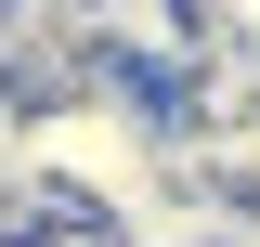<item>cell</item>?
Masks as SVG:
<instances>
[{
    "instance_id": "6da1fadb",
    "label": "cell",
    "mask_w": 260,
    "mask_h": 247,
    "mask_svg": "<svg viewBox=\"0 0 260 247\" xmlns=\"http://www.w3.org/2000/svg\"><path fill=\"white\" fill-rule=\"evenodd\" d=\"M195 26H221V39H247V52H260V0H195Z\"/></svg>"
}]
</instances>
